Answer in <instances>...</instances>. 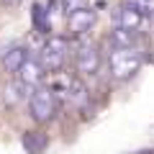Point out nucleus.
I'll list each match as a JSON object with an SVG mask.
<instances>
[{
    "instance_id": "nucleus-6",
    "label": "nucleus",
    "mask_w": 154,
    "mask_h": 154,
    "mask_svg": "<svg viewBox=\"0 0 154 154\" xmlns=\"http://www.w3.org/2000/svg\"><path fill=\"white\" fill-rule=\"evenodd\" d=\"M16 75H18V82H21V85H26L28 90H33V88H38V85L44 82L46 69L41 67V62H38V59L28 57V59L21 64V69H18Z\"/></svg>"
},
{
    "instance_id": "nucleus-10",
    "label": "nucleus",
    "mask_w": 154,
    "mask_h": 154,
    "mask_svg": "<svg viewBox=\"0 0 154 154\" xmlns=\"http://www.w3.org/2000/svg\"><path fill=\"white\" fill-rule=\"evenodd\" d=\"M21 141H23V149H26L28 154H41L49 146V139H46L44 131H26Z\"/></svg>"
},
{
    "instance_id": "nucleus-9",
    "label": "nucleus",
    "mask_w": 154,
    "mask_h": 154,
    "mask_svg": "<svg viewBox=\"0 0 154 154\" xmlns=\"http://www.w3.org/2000/svg\"><path fill=\"white\" fill-rule=\"evenodd\" d=\"M64 98V103L69 105V108H75V110H80V108H85L88 105V88H85L82 82H77V80H72V85L67 88V93L62 95Z\"/></svg>"
},
{
    "instance_id": "nucleus-8",
    "label": "nucleus",
    "mask_w": 154,
    "mask_h": 154,
    "mask_svg": "<svg viewBox=\"0 0 154 154\" xmlns=\"http://www.w3.org/2000/svg\"><path fill=\"white\" fill-rule=\"evenodd\" d=\"M28 59V49L26 46H11V49L5 51V54H3V59H0V64H3V69L5 72H11V75H16L18 69H21V64L23 62Z\"/></svg>"
},
{
    "instance_id": "nucleus-11",
    "label": "nucleus",
    "mask_w": 154,
    "mask_h": 154,
    "mask_svg": "<svg viewBox=\"0 0 154 154\" xmlns=\"http://www.w3.org/2000/svg\"><path fill=\"white\" fill-rule=\"evenodd\" d=\"M110 46H118V49H131L136 46V31H126V28H118L116 26L108 36Z\"/></svg>"
},
{
    "instance_id": "nucleus-2",
    "label": "nucleus",
    "mask_w": 154,
    "mask_h": 154,
    "mask_svg": "<svg viewBox=\"0 0 154 154\" xmlns=\"http://www.w3.org/2000/svg\"><path fill=\"white\" fill-rule=\"evenodd\" d=\"M28 113L36 123H49L57 116V95L44 85L33 88L28 95Z\"/></svg>"
},
{
    "instance_id": "nucleus-15",
    "label": "nucleus",
    "mask_w": 154,
    "mask_h": 154,
    "mask_svg": "<svg viewBox=\"0 0 154 154\" xmlns=\"http://www.w3.org/2000/svg\"><path fill=\"white\" fill-rule=\"evenodd\" d=\"M0 3H3L5 8H18L21 5V0H0Z\"/></svg>"
},
{
    "instance_id": "nucleus-16",
    "label": "nucleus",
    "mask_w": 154,
    "mask_h": 154,
    "mask_svg": "<svg viewBox=\"0 0 154 154\" xmlns=\"http://www.w3.org/2000/svg\"><path fill=\"white\" fill-rule=\"evenodd\" d=\"M134 154H154V152H152V149H146V152H134Z\"/></svg>"
},
{
    "instance_id": "nucleus-12",
    "label": "nucleus",
    "mask_w": 154,
    "mask_h": 154,
    "mask_svg": "<svg viewBox=\"0 0 154 154\" xmlns=\"http://www.w3.org/2000/svg\"><path fill=\"white\" fill-rule=\"evenodd\" d=\"M28 93H31V90H28L26 85H21V82H16V80H13V82L5 85V103L11 105V108H16L18 103L28 100Z\"/></svg>"
},
{
    "instance_id": "nucleus-1",
    "label": "nucleus",
    "mask_w": 154,
    "mask_h": 154,
    "mask_svg": "<svg viewBox=\"0 0 154 154\" xmlns=\"http://www.w3.org/2000/svg\"><path fill=\"white\" fill-rule=\"evenodd\" d=\"M144 64V54L131 46V49H118V46H110L108 51V69H110V77L118 80V82H126L141 69Z\"/></svg>"
},
{
    "instance_id": "nucleus-4",
    "label": "nucleus",
    "mask_w": 154,
    "mask_h": 154,
    "mask_svg": "<svg viewBox=\"0 0 154 154\" xmlns=\"http://www.w3.org/2000/svg\"><path fill=\"white\" fill-rule=\"evenodd\" d=\"M100 62L103 59H100V51H98L95 44H80L77 46V51H75V69H77V75H82V77L98 75Z\"/></svg>"
},
{
    "instance_id": "nucleus-7",
    "label": "nucleus",
    "mask_w": 154,
    "mask_h": 154,
    "mask_svg": "<svg viewBox=\"0 0 154 154\" xmlns=\"http://www.w3.org/2000/svg\"><path fill=\"white\" fill-rule=\"evenodd\" d=\"M95 18H98L95 11L85 5V8H80V11H75V13L67 16V28H69V33H75V36H85V33L95 26Z\"/></svg>"
},
{
    "instance_id": "nucleus-3",
    "label": "nucleus",
    "mask_w": 154,
    "mask_h": 154,
    "mask_svg": "<svg viewBox=\"0 0 154 154\" xmlns=\"http://www.w3.org/2000/svg\"><path fill=\"white\" fill-rule=\"evenodd\" d=\"M69 57V41L64 36H49L38 51V62L46 72H59Z\"/></svg>"
},
{
    "instance_id": "nucleus-14",
    "label": "nucleus",
    "mask_w": 154,
    "mask_h": 154,
    "mask_svg": "<svg viewBox=\"0 0 154 154\" xmlns=\"http://www.w3.org/2000/svg\"><path fill=\"white\" fill-rule=\"evenodd\" d=\"M62 8H64V13L69 16V13L80 11V8H85V0H62Z\"/></svg>"
},
{
    "instance_id": "nucleus-13",
    "label": "nucleus",
    "mask_w": 154,
    "mask_h": 154,
    "mask_svg": "<svg viewBox=\"0 0 154 154\" xmlns=\"http://www.w3.org/2000/svg\"><path fill=\"white\" fill-rule=\"evenodd\" d=\"M33 26H36V31H41V33H46L49 31V21H46V11H44V5H33Z\"/></svg>"
},
{
    "instance_id": "nucleus-5",
    "label": "nucleus",
    "mask_w": 154,
    "mask_h": 154,
    "mask_svg": "<svg viewBox=\"0 0 154 154\" xmlns=\"http://www.w3.org/2000/svg\"><path fill=\"white\" fill-rule=\"evenodd\" d=\"M144 8L136 5V3H123L118 11H116V26L126 28V31H139L144 23Z\"/></svg>"
}]
</instances>
